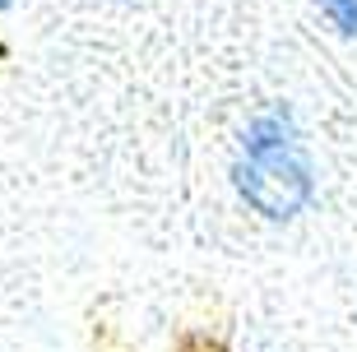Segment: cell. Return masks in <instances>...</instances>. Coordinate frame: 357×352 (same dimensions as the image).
Here are the masks:
<instances>
[{
    "label": "cell",
    "mask_w": 357,
    "mask_h": 352,
    "mask_svg": "<svg viewBox=\"0 0 357 352\" xmlns=\"http://www.w3.org/2000/svg\"><path fill=\"white\" fill-rule=\"evenodd\" d=\"M237 190L265 218H292L311 199V158L288 112H265L241 135Z\"/></svg>",
    "instance_id": "1"
},
{
    "label": "cell",
    "mask_w": 357,
    "mask_h": 352,
    "mask_svg": "<svg viewBox=\"0 0 357 352\" xmlns=\"http://www.w3.org/2000/svg\"><path fill=\"white\" fill-rule=\"evenodd\" d=\"M320 5H325V14H330L344 33H357V0H320Z\"/></svg>",
    "instance_id": "2"
},
{
    "label": "cell",
    "mask_w": 357,
    "mask_h": 352,
    "mask_svg": "<svg viewBox=\"0 0 357 352\" xmlns=\"http://www.w3.org/2000/svg\"><path fill=\"white\" fill-rule=\"evenodd\" d=\"M5 5H10V0H0V10H5Z\"/></svg>",
    "instance_id": "3"
}]
</instances>
